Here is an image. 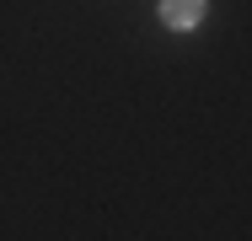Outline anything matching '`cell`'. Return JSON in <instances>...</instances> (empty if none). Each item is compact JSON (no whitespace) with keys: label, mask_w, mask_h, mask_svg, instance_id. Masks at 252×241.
I'll return each mask as SVG.
<instances>
[{"label":"cell","mask_w":252,"mask_h":241,"mask_svg":"<svg viewBox=\"0 0 252 241\" xmlns=\"http://www.w3.org/2000/svg\"><path fill=\"white\" fill-rule=\"evenodd\" d=\"M161 16H166V27H193L204 16V0H161Z\"/></svg>","instance_id":"cell-1"}]
</instances>
